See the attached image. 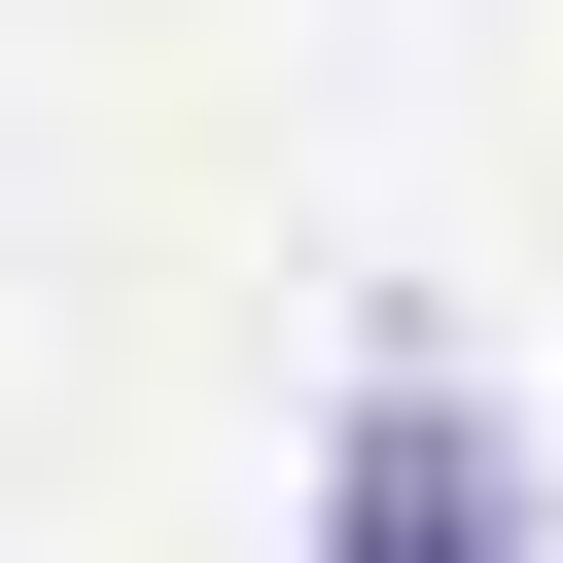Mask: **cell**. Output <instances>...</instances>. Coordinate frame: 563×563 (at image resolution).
<instances>
[{
	"label": "cell",
	"mask_w": 563,
	"mask_h": 563,
	"mask_svg": "<svg viewBox=\"0 0 563 563\" xmlns=\"http://www.w3.org/2000/svg\"><path fill=\"white\" fill-rule=\"evenodd\" d=\"M317 563H528V457H493V387H352V457H317Z\"/></svg>",
	"instance_id": "obj_1"
}]
</instances>
